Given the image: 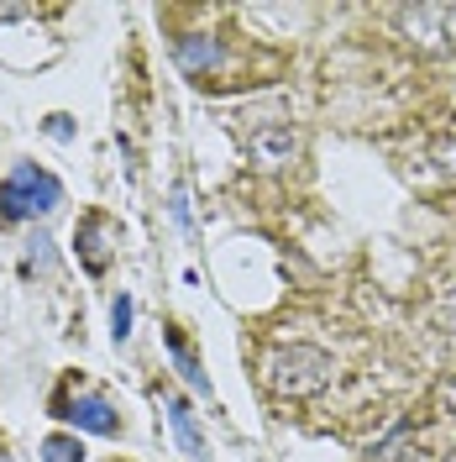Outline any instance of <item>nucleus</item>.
<instances>
[{
    "label": "nucleus",
    "mask_w": 456,
    "mask_h": 462,
    "mask_svg": "<svg viewBox=\"0 0 456 462\" xmlns=\"http://www.w3.org/2000/svg\"><path fill=\"white\" fill-rule=\"evenodd\" d=\"M163 410H169V426H173V441H178V452L189 462H215L210 457V441H205L200 420H195V410L184 394H163Z\"/></svg>",
    "instance_id": "0eeeda50"
},
{
    "label": "nucleus",
    "mask_w": 456,
    "mask_h": 462,
    "mask_svg": "<svg viewBox=\"0 0 456 462\" xmlns=\"http://www.w3.org/2000/svg\"><path fill=\"white\" fill-rule=\"evenodd\" d=\"M42 462H85V441L74 431H53V436H42Z\"/></svg>",
    "instance_id": "9b49d317"
},
{
    "label": "nucleus",
    "mask_w": 456,
    "mask_h": 462,
    "mask_svg": "<svg viewBox=\"0 0 456 462\" xmlns=\"http://www.w3.org/2000/svg\"><path fill=\"white\" fill-rule=\"evenodd\" d=\"M372 457H378V462H441L420 436H409L404 426L388 436V441H378V452H372Z\"/></svg>",
    "instance_id": "9d476101"
},
{
    "label": "nucleus",
    "mask_w": 456,
    "mask_h": 462,
    "mask_svg": "<svg viewBox=\"0 0 456 462\" xmlns=\"http://www.w3.org/2000/svg\"><path fill=\"white\" fill-rule=\"evenodd\" d=\"M163 346H169V363H173V374L184 378L189 389H200L205 400H210V378H205V363H200V352H195V342L178 331V326H163Z\"/></svg>",
    "instance_id": "1a4fd4ad"
},
{
    "label": "nucleus",
    "mask_w": 456,
    "mask_h": 462,
    "mask_svg": "<svg viewBox=\"0 0 456 462\" xmlns=\"http://www.w3.org/2000/svg\"><path fill=\"white\" fill-rule=\"evenodd\" d=\"M399 27L409 32V42H420V48H430V53H441V48H446V5H404Z\"/></svg>",
    "instance_id": "6e6552de"
},
{
    "label": "nucleus",
    "mask_w": 456,
    "mask_h": 462,
    "mask_svg": "<svg viewBox=\"0 0 456 462\" xmlns=\"http://www.w3.org/2000/svg\"><path fill=\"white\" fill-rule=\"evenodd\" d=\"M74 253H79V268L89 279H100L115 258V221L105 210H85L79 226H74Z\"/></svg>",
    "instance_id": "39448f33"
},
{
    "label": "nucleus",
    "mask_w": 456,
    "mask_h": 462,
    "mask_svg": "<svg viewBox=\"0 0 456 462\" xmlns=\"http://www.w3.org/2000/svg\"><path fill=\"white\" fill-rule=\"evenodd\" d=\"M441 462H456V447H451V452H446V457H441Z\"/></svg>",
    "instance_id": "aec40b11"
},
{
    "label": "nucleus",
    "mask_w": 456,
    "mask_h": 462,
    "mask_svg": "<svg viewBox=\"0 0 456 462\" xmlns=\"http://www.w3.org/2000/svg\"><path fill=\"white\" fill-rule=\"evenodd\" d=\"M27 263L32 268H42V273H58V253H53V242H48V231H27Z\"/></svg>",
    "instance_id": "f8f14e48"
},
{
    "label": "nucleus",
    "mask_w": 456,
    "mask_h": 462,
    "mask_svg": "<svg viewBox=\"0 0 456 462\" xmlns=\"http://www.w3.org/2000/svg\"><path fill=\"white\" fill-rule=\"evenodd\" d=\"M42 132H48L53 143H68V137H74V121H68V116H63V111H53V116H48V121H42Z\"/></svg>",
    "instance_id": "2eb2a0df"
},
{
    "label": "nucleus",
    "mask_w": 456,
    "mask_h": 462,
    "mask_svg": "<svg viewBox=\"0 0 456 462\" xmlns=\"http://www.w3.org/2000/svg\"><path fill=\"white\" fill-rule=\"evenodd\" d=\"M169 210H173V221H178L184 231L195 226V216H189V189H184V184H173V195H169Z\"/></svg>",
    "instance_id": "4468645a"
},
{
    "label": "nucleus",
    "mask_w": 456,
    "mask_h": 462,
    "mask_svg": "<svg viewBox=\"0 0 456 462\" xmlns=\"http://www.w3.org/2000/svg\"><path fill=\"white\" fill-rule=\"evenodd\" d=\"M435 320H441V331H451V337H456V289L446 294V300H441V310H435Z\"/></svg>",
    "instance_id": "dca6fc26"
},
{
    "label": "nucleus",
    "mask_w": 456,
    "mask_h": 462,
    "mask_svg": "<svg viewBox=\"0 0 456 462\" xmlns=\"http://www.w3.org/2000/svg\"><path fill=\"white\" fill-rule=\"evenodd\" d=\"M48 410H53L74 436H121V410H115L105 394H74V389L63 383L53 400H48Z\"/></svg>",
    "instance_id": "7ed1b4c3"
},
{
    "label": "nucleus",
    "mask_w": 456,
    "mask_h": 462,
    "mask_svg": "<svg viewBox=\"0 0 456 462\" xmlns=\"http://www.w3.org/2000/svg\"><path fill=\"white\" fill-rule=\"evenodd\" d=\"M0 462H16V457H11V452H5V447H0Z\"/></svg>",
    "instance_id": "6ab92c4d"
},
{
    "label": "nucleus",
    "mask_w": 456,
    "mask_h": 462,
    "mask_svg": "<svg viewBox=\"0 0 456 462\" xmlns=\"http://www.w3.org/2000/svg\"><path fill=\"white\" fill-rule=\"evenodd\" d=\"M336 374L331 352L315 342H278L268 357H262V383L278 394V400H310L320 394Z\"/></svg>",
    "instance_id": "f257e3e1"
},
{
    "label": "nucleus",
    "mask_w": 456,
    "mask_h": 462,
    "mask_svg": "<svg viewBox=\"0 0 456 462\" xmlns=\"http://www.w3.org/2000/svg\"><path fill=\"white\" fill-rule=\"evenodd\" d=\"M173 63L189 74V79H210L221 63H226V48L215 32H178L173 37Z\"/></svg>",
    "instance_id": "423d86ee"
},
{
    "label": "nucleus",
    "mask_w": 456,
    "mask_h": 462,
    "mask_svg": "<svg viewBox=\"0 0 456 462\" xmlns=\"http://www.w3.org/2000/svg\"><path fill=\"white\" fill-rule=\"evenodd\" d=\"M435 163L441 173H456V143H435Z\"/></svg>",
    "instance_id": "a211bd4d"
},
{
    "label": "nucleus",
    "mask_w": 456,
    "mask_h": 462,
    "mask_svg": "<svg viewBox=\"0 0 456 462\" xmlns=\"http://www.w3.org/2000/svg\"><path fill=\"white\" fill-rule=\"evenodd\" d=\"M242 143H247V158H252L262 173H284V169L299 163V132H294L288 121H278V116L252 121V126L242 132Z\"/></svg>",
    "instance_id": "20e7f679"
},
{
    "label": "nucleus",
    "mask_w": 456,
    "mask_h": 462,
    "mask_svg": "<svg viewBox=\"0 0 456 462\" xmlns=\"http://www.w3.org/2000/svg\"><path fill=\"white\" fill-rule=\"evenodd\" d=\"M132 316H137V305H132V294L121 289V294L111 300V337H115V346L132 337Z\"/></svg>",
    "instance_id": "ddd939ff"
},
{
    "label": "nucleus",
    "mask_w": 456,
    "mask_h": 462,
    "mask_svg": "<svg viewBox=\"0 0 456 462\" xmlns=\"http://www.w3.org/2000/svg\"><path fill=\"white\" fill-rule=\"evenodd\" d=\"M435 400H441V410L456 420V378H441V394H435Z\"/></svg>",
    "instance_id": "f3484780"
},
{
    "label": "nucleus",
    "mask_w": 456,
    "mask_h": 462,
    "mask_svg": "<svg viewBox=\"0 0 456 462\" xmlns=\"http://www.w3.org/2000/svg\"><path fill=\"white\" fill-rule=\"evenodd\" d=\"M58 205H63V179L42 163H11V173L0 179V221L37 226Z\"/></svg>",
    "instance_id": "f03ea898"
}]
</instances>
